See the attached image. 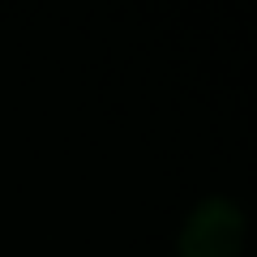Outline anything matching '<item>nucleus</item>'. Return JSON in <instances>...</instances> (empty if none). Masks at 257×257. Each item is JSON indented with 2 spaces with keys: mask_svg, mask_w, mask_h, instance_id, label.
<instances>
[{
  "mask_svg": "<svg viewBox=\"0 0 257 257\" xmlns=\"http://www.w3.org/2000/svg\"><path fill=\"white\" fill-rule=\"evenodd\" d=\"M244 240V219L231 202H206L193 210L180 236V257H236Z\"/></svg>",
  "mask_w": 257,
  "mask_h": 257,
  "instance_id": "f257e3e1",
  "label": "nucleus"
}]
</instances>
